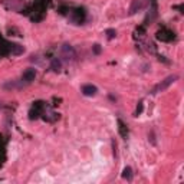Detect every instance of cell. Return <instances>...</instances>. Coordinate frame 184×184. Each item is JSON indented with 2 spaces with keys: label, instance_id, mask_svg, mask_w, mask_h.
<instances>
[{
  "label": "cell",
  "instance_id": "obj_9",
  "mask_svg": "<svg viewBox=\"0 0 184 184\" xmlns=\"http://www.w3.org/2000/svg\"><path fill=\"white\" fill-rule=\"evenodd\" d=\"M115 36H117V32H115L114 29H108V30H107V38H108L109 40H112Z\"/></svg>",
  "mask_w": 184,
  "mask_h": 184
},
{
  "label": "cell",
  "instance_id": "obj_3",
  "mask_svg": "<svg viewBox=\"0 0 184 184\" xmlns=\"http://www.w3.org/2000/svg\"><path fill=\"white\" fill-rule=\"evenodd\" d=\"M97 87L95 85H92V83H87V85H83L82 87V94L85 95V97H94L95 94H97Z\"/></svg>",
  "mask_w": 184,
  "mask_h": 184
},
{
  "label": "cell",
  "instance_id": "obj_4",
  "mask_svg": "<svg viewBox=\"0 0 184 184\" xmlns=\"http://www.w3.org/2000/svg\"><path fill=\"white\" fill-rule=\"evenodd\" d=\"M35 78H36V70L35 69H27V70L23 72L22 81H25L26 83H30L32 81H35Z\"/></svg>",
  "mask_w": 184,
  "mask_h": 184
},
{
  "label": "cell",
  "instance_id": "obj_10",
  "mask_svg": "<svg viewBox=\"0 0 184 184\" xmlns=\"http://www.w3.org/2000/svg\"><path fill=\"white\" fill-rule=\"evenodd\" d=\"M94 52H95V53H99V52H101V48H99V45H94Z\"/></svg>",
  "mask_w": 184,
  "mask_h": 184
},
{
  "label": "cell",
  "instance_id": "obj_1",
  "mask_svg": "<svg viewBox=\"0 0 184 184\" xmlns=\"http://www.w3.org/2000/svg\"><path fill=\"white\" fill-rule=\"evenodd\" d=\"M177 79H179V76H177V75H170V76H167L164 81H161L160 83H158L157 87H155V89H154L152 92H154V94H158V92L165 91V89H167V88L170 87L171 83H174V82L177 81Z\"/></svg>",
  "mask_w": 184,
  "mask_h": 184
},
{
  "label": "cell",
  "instance_id": "obj_7",
  "mask_svg": "<svg viewBox=\"0 0 184 184\" xmlns=\"http://www.w3.org/2000/svg\"><path fill=\"white\" fill-rule=\"evenodd\" d=\"M60 60L59 59H56V58H55V59H52V63H50V68H52V69L55 70V72H59L60 70Z\"/></svg>",
  "mask_w": 184,
  "mask_h": 184
},
{
  "label": "cell",
  "instance_id": "obj_8",
  "mask_svg": "<svg viewBox=\"0 0 184 184\" xmlns=\"http://www.w3.org/2000/svg\"><path fill=\"white\" fill-rule=\"evenodd\" d=\"M12 49H13V50H12V53L13 55H19V53H22L23 52V46H20V45H13Z\"/></svg>",
  "mask_w": 184,
  "mask_h": 184
},
{
  "label": "cell",
  "instance_id": "obj_6",
  "mask_svg": "<svg viewBox=\"0 0 184 184\" xmlns=\"http://www.w3.org/2000/svg\"><path fill=\"white\" fill-rule=\"evenodd\" d=\"M122 177H124L125 180H128V181L132 180V170H131V167H125L124 168V171H122Z\"/></svg>",
  "mask_w": 184,
  "mask_h": 184
},
{
  "label": "cell",
  "instance_id": "obj_5",
  "mask_svg": "<svg viewBox=\"0 0 184 184\" xmlns=\"http://www.w3.org/2000/svg\"><path fill=\"white\" fill-rule=\"evenodd\" d=\"M144 6V0H134L132 6L130 7V15H134L137 12V9H141Z\"/></svg>",
  "mask_w": 184,
  "mask_h": 184
},
{
  "label": "cell",
  "instance_id": "obj_2",
  "mask_svg": "<svg viewBox=\"0 0 184 184\" xmlns=\"http://www.w3.org/2000/svg\"><path fill=\"white\" fill-rule=\"evenodd\" d=\"M62 56L65 58V60H72L75 58V50H73V48L70 45L65 43L62 46Z\"/></svg>",
  "mask_w": 184,
  "mask_h": 184
}]
</instances>
